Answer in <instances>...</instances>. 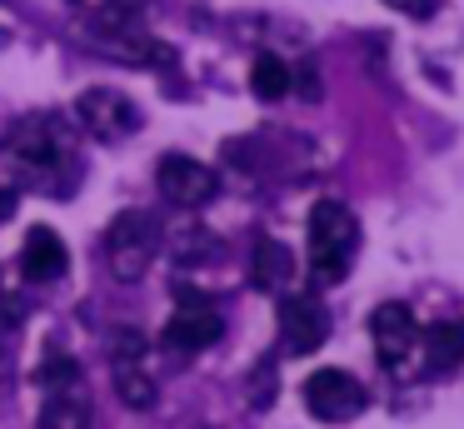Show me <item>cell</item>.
Listing matches in <instances>:
<instances>
[{
	"mask_svg": "<svg viewBox=\"0 0 464 429\" xmlns=\"http://www.w3.org/2000/svg\"><path fill=\"white\" fill-rule=\"evenodd\" d=\"M360 249V219L340 200H320L310 210V269L320 285H340Z\"/></svg>",
	"mask_w": 464,
	"mask_h": 429,
	"instance_id": "cell-1",
	"label": "cell"
},
{
	"mask_svg": "<svg viewBox=\"0 0 464 429\" xmlns=\"http://www.w3.org/2000/svg\"><path fill=\"white\" fill-rule=\"evenodd\" d=\"M155 255H160V219L145 215V210H125L111 225V235H105V265H111V275L130 285V279H140L155 265Z\"/></svg>",
	"mask_w": 464,
	"mask_h": 429,
	"instance_id": "cell-2",
	"label": "cell"
},
{
	"mask_svg": "<svg viewBox=\"0 0 464 429\" xmlns=\"http://www.w3.org/2000/svg\"><path fill=\"white\" fill-rule=\"evenodd\" d=\"M304 405H310V414L324 419V424H350V419L364 414L370 389H364L350 369H314V375L304 379Z\"/></svg>",
	"mask_w": 464,
	"mask_h": 429,
	"instance_id": "cell-3",
	"label": "cell"
},
{
	"mask_svg": "<svg viewBox=\"0 0 464 429\" xmlns=\"http://www.w3.org/2000/svg\"><path fill=\"white\" fill-rule=\"evenodd\" d=\"M225 335V315L200 295V289H180L170 319H165V345L180 349V355H195V349H210L215 339Z\"/></svg>",
	"mask_w": 464,
	"mask_h": 429,
	"instance_id": "cell-4",
	"label": "cell"
},
{
	"mask_svg": "<svg viewBox=\"0 0 464 429\" xmlns=\"http://www.w3.org/2000/svg\"><path fill=\"white\" fill-rule=\"evenodd\" d=\"M75 120L91 130L95 140H125L130 130H140V105L130 95L111 85H91L75 95Z\"/></svg>",
	"mask_w": 464,
	"mask_h": 429,
	"instance_id": "cell-5",
	"label": "cell"
},
{
	"mask_svg": "<svg viewBox=\"0 0 464 429\" xmlns=\"http://www.w3.org/2000/svg\"><path fill=\"white\" fill-rule=\"evenodd\" d=\"M11 150L25 165L51 170V165H61V160H71V130H65V120L55 115V110H35V115L15 120Z\"/></svg>",
	"mask_w": 464,
	"mask_h": 429,
	"instance_id": "cell-6",
	"label": "cell"
},
{
	"mask_svg": "<svg viewBox=\"0 0 464 429\" xmlns=\"http://www.w3.org/2000/svg\"><path fill=\"white\" fill-rule=\"evenodd\" d=\"M370 339H374V359L384 369H410V355L420 349V319L410 305L390 299L370 315Z\"/></svg>",
	"mask_w": 464,
	"mask_h": 429,
	"instance_id": "cell-7",
	"label": "cell"
},
{
	"mask_svg": "<svg viewBox=\"0 0 464 429\" xmlns=\"http://www.w3.org/2000/svg\"><path fill=\"white\" fill-rule=\"evenodd\" d=\"M275 315H280V345L290 349V355H314V349L330 339V315H324V305L314 295L285 289Z\"/></svg>",
	"mask_w": 464,
	"mask_h": 429,
	"instance_id": "cell-8",
	"label": "cell"
},
{
	"mask_svg": "<svg viewBox=\"0 0 464 429\" xmlns=\"http://www.w3.org/2000/svg\"><path fill=\"white\" fill-rule=\"evenodd\" d=\"M160 195L175 210H200L220 195V175L195 155H165L160 160Z\"/></svg>",
	"mask_w": 464,
	"mask_h": 429,
	"instance_id": "cell-9",
	"label": "cell"
},
{
	"mask_svg": "<svg viewBox=\"0 0 464 429\" xmlns=\"http://www.w3.org/2000/svg\"><path fill=\"white\" fill-rule=\"evenodd\" d=\"M65 265H71L65 239L55 235L51 225H31V229H25V239H21V275L31 279V285H51V279H61Z\"/></svg>",
	"mask_w": 464,
	"mask_h": 429,
	"instance_id": "cell-10",
	"label": "cell"
},
{
	"mask_svg": "<svg viewBox=\"0 0 464 429\" xmlns=\"http://www.w3.org/2000/svg\"><path fill=\"white\" fill-rule=\"evenodd\" d=\"M424 345V369L430 375H450L464 365V319H440V325L420 329Z\"/></svg>",
	"mask_w": 464,
	"mask_h": 429,
	"instance_id": "cell-11",
	"label": "cell"
},
{
	"mask_svg": "<svg viewBox=\"0 0 464 429\" xmlns=\"http://www.w3.org/2000/svg\"><path fill=\"white\" fill-rule=\"evenodd\" d=\"M290 275H295V259L280 239H260L255 245V259H250V285L265 289V295H280L290 289Z\"/></svg>",
	"mask_w": 464,
	"mask_h": 429,
	"instance_id": "cell-12",
	"label": "cell"
},
{
	"mask_svg": "<svg viewBox=\"0 0 464 429\" xmlns=\"http://www.w3.org/2000/svg\"><path fill=\"white\" fill-rule=\"evenodd\" d=\"M91 399H85V389H51V399H45L41 409V429H91Z\"/></svg>",
	"mask_w": 464,
	"mask_h": 429,
	"instance_id": "cell-13",
	"label": "cell"
},
{
	"mask_svg": "<svg viewBox=\"0 0 464 429\" xmlns=\"http://www.w3.org/2000/svg\"><path fill=\"white\" fill-rule=\"evenodd\" d=\"M111 369H115V395H121V405H130V409H150L155 405V379L145 375L140 355L111 359Z\"/></svg>",
	"mask_w": 464,
	"mask_h": 429,
	"instance_id": "cell-14",
	"label": "cell"
},
{
	"mask_svg": "<svg viewBox=\"0 0 464 429\" xmlns=\"http://www.w3.org/2000/svg\"><path fill=\"white\" fill-rule=\"evenodd\" d=\"M250 85H255V95H260V100H280V95H290V65H285L280 55H255V65H250Z\"/></svg>",
	"mask_w": 464,
	"mask_h": 429,
	"instance_id": "cell-15",
	"label": "cell"
},
{
	"mask_svg": "<svg viewBox=\"0 0 464 429\" xmlns=\"http://www.w3.org/2000/svg\"><path fill=\"white\" fill-rule=\"evenodd\" d=\"M41 385H45V395H51V389H75L81 385V365H75L71 355H51L41 365Z\"/></svg>",
	"mask_w": 464,
	"mask_h": 429,
	"instance_id": "cell-16",
	"label": "cell"
},
{
	"mask_svg": "<svg viewBox=\"0 0 464 429\" xmlns=\"http://www.w3.org/2000/svg\"><path fill=\"white\" fill-rule=\"evenodd\" d=\"M21 319H25V299L11 295V289H0V335H11Z\"/></svg>",
	"mask_w": 464,
	"mask_h": 429,
	"instance_id": "cell-17",
	"label": "cell"
},
{
	"mask_svg": "<svg viewBox=\"0 0 464 429\" xmlns=\"http://www.w3.org/2000/svg\"><path fill=\"white\" fill-rule=\"evenodd\" d=\"M384 5L400 10V15H410V20H434L444 0H384Z\"/></svg>",
	"mask_w": 464,
	"mask_h": 429,
	"instance_id": "cell-18",
	"label": "cell"
},
{
	"mask_svg": "<svg viewBox=\"0 0 464 429\" xmlns=\"http://www.w3.org/2000/svg\"><path fill=\"white\" fill-rule=\"evenodd\" d=\"M5 205H15V190H5V195H0V210H5Z\"/></svg>",
	"mask_w": 464,
	"mask_h": 429,
	"instance_id": "cell-19",
	"label": "cell"
}]
</instances>
